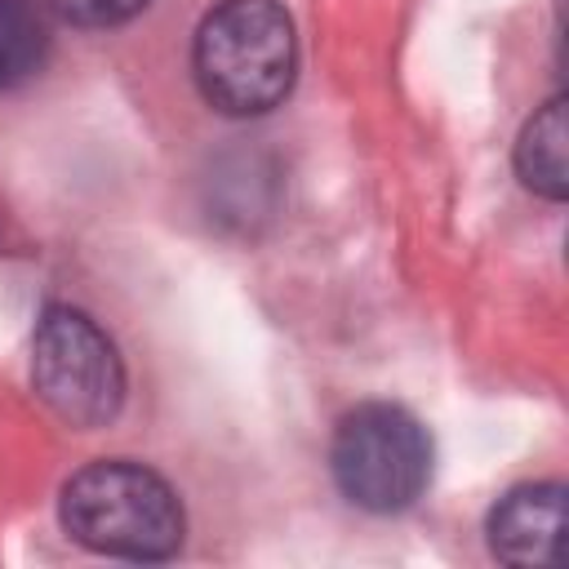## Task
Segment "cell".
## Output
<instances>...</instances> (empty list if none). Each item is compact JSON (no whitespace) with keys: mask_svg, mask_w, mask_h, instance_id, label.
Returning <instances> with one entry per match:
<instances>
[{"mask_svg":"<svg viewBox=\"0 0 569 569\" xmlns=\"http://www.w3.org/2000/svg\"><path fill=\"white\" fill-rule=\"evenodd\" d=\"M204 102L222 116L280 107L298 76V36L280 0H222L204 13L191 44Z\"/></svg>","mask_w":569,"mask_h":569,"instance_id":"1","label":"cell"},{"mask_svg":"<svg viewBox=\"0 0 569 569\" xmlns=\"http://www.w3.org/2000/svg\"><path fill=\"white\" fill-rule=\"evenodd\" d=\"M62 529L116 560H169L182 547L187 516L178 493L142 462L102 458L62 485Z\"/></svg>","mask_w":569,"mask_h":569,"instance_id":"2","label":"cell"},{"mask_svg":"<svg viewBox=\"0 0 569 569\" xmlns=\"http://www.w3.org/2000/svg\"><path fill=\"white\" fill-rule=\"evenodd\" d=\"M329 467L347 502L373 516H391L422 498L431 480V440L422 422L400 405H356L333 431Z\"/></svg>","mask_w":569,"mask_h":569,"instance_id":"3","label":"cell"},{"mask_svg":"<svg viewBox=\"0 0 569 569\" xmlns=\"http://www.w3.org/2000/svg\"><path fill=\"white\" fill-rule=\"evenodd\" d=\"M31 387L53 418L93 431L124 405V365L116 342L84 311L53 302L31 333Z\"/></svg>","mask_w":569,"mask_h":569,"instance_id":"4","label":"cell"},{"mask_svg":"<svg viewBox=\"0 0 569 569\" xmlns=\"http://www.w3.org/2000/svg\"><path fill=\"white\" fill-rule=\"evenodd\" d=\"M565 533V485H520L489 511V551L516 569L556 565Z\"/></svg>","mask_w":569,"mask_h":569,"instance_id":"5","label":"cell"},{"mask_svg":"<svg viewBox=\"0 0 569 569\" xmlns=\"http://www.w3.org/2000/svg\"><path fill=\"white\" fill-rule=\"evenodd\" d=\"M516 173L529 191L547 200L569 196V120H565V98H551L516 142Z\"/></svg>","mask_w":569,"mask_h":569,"instance_id":"6","label":"cell"},{"mask_svg":"<svg viewBox=\"0 0 569 569\" xmlns=\"http://www.w3.org/2000/svg\"><path fill=\"white\" fill-rule=\"evenodd\" d=\"M49 31L27 0H0V89L31 80L44 67Z\"/></svg>","mask_w":569,"mask_h":569,"instance_id":"7","label":"cell"},{"mask_svg":"<svg viewBox=\"0 0 569 569\" xmlns=\"http://www.w3.org/2000/svg\"><path fill=\"white\" fill-rule=\"evenodd\" d=\"M44 4H49L62 22L98 31V27H120V22L138 18L151 0H44Z\"/></svg>","mask_w":569,"mask_h":569,"instance_id":"8","label":"cell"}]
</instances>
